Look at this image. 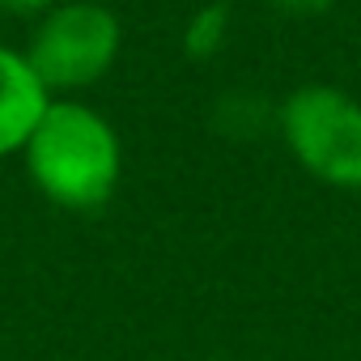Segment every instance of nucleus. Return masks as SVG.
Here are the masks:
<instances>
[{
	"label": "nucleus",
	"mask_w": 361,
	"mask_h": 361,
	"mask_svg": "<svg viewBox=\"0 0 361 361\" xmlns=\"http://www.w3.org/2000/svg\"><path fill=\"white\" fill-rule=\"evenodd\" d=\"M0 5H5V9H43L47 0H0Z\"/></svg>",
	"instance_id": "nucleus-5"
},
{
	"label": "nucleus",
	"mask_w": 361,
	"mask_h": 361,
	"mask_svg": "<svg viewBox=\"0 0 361 361\" xmlns=\"http://www.w3.org/2000/svg\"><path fill=\"white\" fill-rule=\"evenodd\" d=\"M47 111V90L30 73L26 56L0 47V153H13L30 140Z\"/></svg>",
	"instance_id": "nucleus-4"
},
{
	"label": "nucleus",
	"mask_w": 361,
	"mask_h": 361,
	"mask_svg": "<svg viewBox=\"0 0 361 361\" xmlns=\"http://www.w3.org/2000/svg\"><path fill=\"white\" fill-rule=\"evenodd\" d=\"M293 157L336 188H361V102L331 85H302L281 111Z\"/></svg>",
	"instance_id": "nucleus-2"
},
{
	"label": "nucleus",
	"mask_w": 361,
	"mask_h": 361,
	"mask_svg": "<svg viewBox=\"0 0 361 361\" xmlns=\"http://www.w3.org/2000/svg\"><path fill=\"white\" fill-rule=\"evenodd\" d=\"M209 361H221V357H209Z\"/></svg>",
	"instance_id": "nucleus-6"
},
{
	"label": "nucleus",
	"mask_w": 361,
	"mask_h": 361,
	"mask_svg": "<svg viewBox=\"0 0 361 361\" xmlns=\"http://www.w3.org/2000/svg\"><path fill=\"white\" fill-rule=\"evenodd\" d=\"M26 157L43 196L64 209H98L119 183V140L111 123L81 102H47L26 140Z\"/></svg>",
	"instance_id": "nucleus-1"
},
{
	"label": "nucleus",
	"mask_w": 361,
	"mask_h": 361,
	"mask_svg": "<svg viewBox=\"0 0 361 361\" xmlns=\"http://www.w3.org/2000/svg\"><path fill=\"white\" fill-rule=\"evenodd\" d=\"M119 51V22L102 5H64L43 18L35 43H30V73L43 81V90H81L98 81Z\"/></svg>",
	"instance_id": "nucleus-3"
}]
</instances>
